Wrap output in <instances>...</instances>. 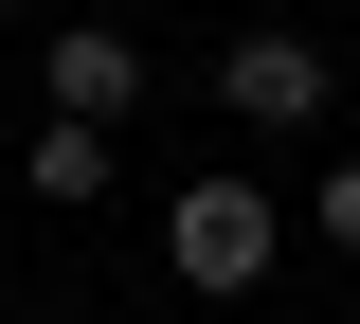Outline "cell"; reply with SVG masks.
Wrapping results in <instances>:
<instances>
[{"mask_svg":"<svg viewBox=\"0 0 360 324\" xmlns=\"http://www.w3.org/2000/svg\"><path fill=\"white\" fill-rule=\"evenodd\" d=\"M0 37H18V0H0Z\"/></svg>","mask_w":360,"mask_h":324,"instance_id":"cell-7","label":"cell"},{"mask_svg":"<svg viewBox=\"0 0 360 324\" xmlns=\"http://www.w3.org/2000/svg\"><path fill=\"white\" fill-rule=\"evenodd\" d=\"M18 198H37V216H90V198H108V127L37 108V127H18Z\"/></svg>","mask_w":360,"mask_h":324,"instance_id":"cell-4","label":"cell"},{"mask_svg":"<svg viewBox=\"0 0 360 324\" xmlns=\"http://www.w3.org/2000/svg\"><path fill=\"white\" fill-rule=\"evenodd\" d=\"M307 234H324V252L360 271V162H324V181H307Z\"/></svg>","mask_w":360,"mask_h":324,"instance_id":"cell-5","label":"cell"},{"mask_svg":"<svg viewBox=\"0 0 360 324\" xmlns=\"http://www.w3.org/2000/svg\"><path fill=\"white\" fill-rule=\"evenodd\" d=\"M270 252H288V216H270L252 162H198V181L162 198V271H180V288H217V306H234V288H270Z\"/></svg>","mask_w":360,"mask_h":324,"instance_id":"cell-1","label":"cell"},{"mask_svg":"<svg viewBox=\"0 0 360 324\" xmlns=\"http://www.w3.org/2000/svg\"><path fill=\"white\" fill-rule=\"evenodd\" d=\"M18 324H90V306H18Z\"/></svg>","mask_w":360,"mask_h":324,"instance_id":"cell-6","label":"cell"},{"mask_svg":"<svg viewBox=\"0 0 360 324\" xmlns=\"http://www.w3.org/2000/svg\"><path fill=\"white\" fill-rule=\"evenodd\" d=\"M324 91H342V54H324L307 18H234V37H217V108H234V127L307 144V127H324Z\"/></svg>","mask_w":360,"mask_h":324,"instance_id":"cell-2","label":"cell"},{"mask_svg":"<svg viewBox=\"0 0 360 324\" xmlns=\"http://www.w3.org/2000/svg\"><path fill=\"white\" fill-rule=\"evenodd\" d=\"M37 108L127 127V108H144V37H127V18H54V37H37Z\"/></svg>","mask_w":360,"mask_h":324,"instance_id":"cell-3","label":"cell"}]
</instances>
